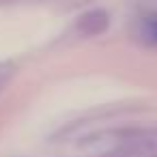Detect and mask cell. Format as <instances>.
<instances>
[{
    "label": "cell",
    "instance_id": "cell-1",
    "mask_svg": "<svg viewBox=\"0 0 157 157\" xmlns=\"http://www.w3.org/2000/svg\"><path fill=\"white\" fill-rule=\"evenodd\" d=\"M105 28H108V15H105V11H99V9L84 13L78 20V26H75L80 37H97Z\"/></svg>",
    "mask_w": 157,
    "mask_h": 157
},
{
    "label": "cell",
    "instance_id": "cell-2",
    "mask_svg": "<svg viewBox=\"0 0 157 157\" xmlns=\"http://www.w3.org/2000/svg\"><path fill=\"white\" fill-rule=\"evenodd\" d=\"M11 69H13L11 65H0V86H2V84L11 78V73H13Z\"/></svg>",
    "mask_w": 157,
    "mask_h": 157
},
{
    "label": "cell",
    "instance_id": "cell-3",
    "mask_svg": "<svg viewBox=\"0 0 157 157\" xmlns=\"http://www.w3.org/2000/svg\"><path fill=\"white\" fill-rule=\"evenodd\" d=\"M153 37H155V41H157V22L153 24Z\"/></svg>",
    "mask_w": 157,
    "mask_h": 157
},
{
    "label": "cell",
    "instance_id": "cell-4",
    "mask_svg": "<svg viewBox=\"0 0 157 157\" xmlns=\"http://www.w3.org/2000/svg\"><path fill=\"white\" fill-rule=\"evenodd\" d=\"M9 2H15V0H0V5H9Z\"/></svg>",
    "mask_w": 157,
    "mask_h": 157
}]
</instances>
